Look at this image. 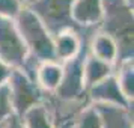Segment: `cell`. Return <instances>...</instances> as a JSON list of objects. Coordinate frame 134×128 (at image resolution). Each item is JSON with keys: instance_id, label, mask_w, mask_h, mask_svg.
Returning <instances> with one entry per match:
<instances>
[{"instance_id": "1", "label": "cell", "mask_w": 134, "mask_h": 128, "mask_svg": "<svg viewBox=\"0 0 134 128\" xmlns=\"http://www.w3.org/2000/svg\"><path fill=\"white\" fill-rule=\"evenodd\" d=\"M15 26L29 51V59L48 62L54 59V36L50 33L42 20L29 6L23 5L18 15L14 18Z\"/></svg>"}, {"instance_id": "2", "label": "cell", "mask_w": 134, "mask_h": 128, "mask_svg": "<svg viewBox=\"0 0 134 128\" xmlns=\"http://www.w3.org/2000/svg\"><path fill=\"white\" fill-rule=\"evenodd\" d=\"M104 32L115 38L118 60L133 57V11L131 0H103Z\"/></svg>"}, {"instance_id": "3", "label": "cell", "mask_w": 134, "mask_h": 128, "mask_svg": "<svg viewBox=\"0 0 134 128\" xmlns=\"http://www.w3.org/2000/svg\"><path fill=\"white\" fill-rule=\"evenodd\" d=\"M0 59L23 71H26L29 63V51L20 36L15 21L3 15H0Z\"/></svg>"}, {"instance_id": "4", "label": "cell", "mask_w": 134, "mask_h": 128, "mask_svg": "<svg viewBox=\"0 0 134 128\" xmlns=\"http://www.w3.org/2000/svg\"><path fill=\"white\" fill-rule=\"evenodd\" d=\"M8 86H9L14 113L20 118L24 115V112L29 110L32 105L41 103L39 86L23 69L14 68L9 79H8Z\"/></svg>"}, {"instance_id": "5", "label": "cell", "mask_w": 134, "mask_h": 128, "mask_svg": "<svg viewBox=\"0 0 134 128\" xmlns=\"http://www.w3.org/2000/svg\"><path fill=\"white\" fill-rule=\"evenodd\" d=\"M72 2L74 0H30L26 6L42 20L50 33L54 36L65 29H72L74 23L69 14Z\"/></svg>"}, {"instance_id": "6", "label": "cell", "mask_w": 134, "mask_h": 128, "mask_svg": "<svg viewBox=\"0 0 134 128\" xmlns=\"http://www.w3.org/2000/svg\"><path fill=\"white\" fill-rule=\"evenodd\" d=\"M85 50H80L79 54L72 59L63 62L62 65V80L56 87V93L62 99H77L86 92L83 83V60H85Z\"/></svg>"}, {"instance_id": "7", "label": "cell", "mask_w": 134, "mask_h": 128, "mask_svg": "<svg viewBox=\"0 0 134 128\" xmlns=\"http://www.w3.org/2000/svg\"><path fill=\"white\" fill-rule=\"evenodd\" d=\"M87 91H89L91 98L97 104H109V105H116V107L128 110L133 103L122 93L121 87L118 85V80L113 74L98 81L97 85L89 87Z\"/></svg>"}, {"instance_id": "8", "label": "cell", "mask_w": 134, "mask_h": 128, "mask_svg": "<svg viewBox=\"0 0 134 128\" xmlns=\"http://www.w3.org/2000/svg\"><path fill=\"white\" fill-rule=\"evenodd\" d=\"M71 20L77 26H95L103 20V0H74L71 3Z\"/></svg>"}, {"instance_id": "9", "label": "cell", "mask_w": 134, "mask_h": 128, "mask_svg": "<svg viewBox=\"0 0 134 128\" xmlns=\"http://www.w3.org/2000/svg\"><path fill=\"white\" fill-rule=\"evenodd\" d=\"M81 50V39L74 29H65L54 35V59L59 63L72 59Z\"/></svg>"}, {"instance_id": "10", "label": "cell", "mask_w": 134, "mask_h": 128, "mask_svg": "<svg viewBox=\"0 0 134 128\" xmlns=\"http://www.w3.org/2000/svg\"><path fill=\"white\" fill-rule=\"evenodd\" d=\"M89 48H91L92 56L107 62L113 66L118 63V57H119L118 44H116L115 38L109 35L107 32L103 30V32H98L97 35H93Z\"/></svg>"}, {"instance_id": "11", "label": "cell", "mask_w": 134, "mask_h": 128, "mask_svg": "<svg viewBox=\"0 0 134 128\" xmlns=\"http://www.w3.org/2000/svg\"><path fill=\"white\" fill-rule=\"evenodd\" d=\"M111 73H113V65L92 56L91 53L89 54L86 53L85 60H83V83H85L86 91L103 79L109 77Z\"/></svg>"}, {"instance_id": "12", "label": "cell", "mask_w": 134, "mask_h": 128, "mask_svg": "<svg viewBox=\"0 0 134 128\" xmlns=\"http://www.w3.org/2000/svg\"><path fill=\"white\" fill-rule=\"evenodd\" d=\"M62 65L56 60L41 62L35 73V81L45 91H56L62 80Z\"/></svg>"}, {"instance_id": "13", "label": "cell", "mask_w": 134, "mask_h": 128, "mask_svg": "<svg viewBox=\"0 0 134 128\" xmlns=\"http://www.w3.org/2000/svg\"><path fill=\"white\" fill-rule=\"evenodd\" d=\"M21 121L24 128H54L53 119L42 103H38L26 110L24 115L21 116Z\"/></svg>"}, {"instance_id": "14", "label": "cell", "mask_w": 134, "mask_h": 128, "mask_svg": "<svg viewBox=\"0 0 134 128\" xmlns=\"http://www.w3.org/2000/svg\"><path fill=\"white\" fill-rule=\"evenodd\" d=\"M118 85L121 87L122 93L133 101L134 97V66H133V57H127L121 60L119 73L116 75Z\"/></svg>"}, {"instance_id": "15", "label": "cell", "mask_w": 134, "mask_h": 128, "mask_svg": "<svg viewBox=\"0 0 134 128\" xmlns=\"http://www.w3.org/2000/svg\"><path fill=\"white\" fill-rule=\"evenodd\" d=\"M77 128H104V118L98 107H87L81 112Z\"/></svg>"}, {"instance_id": "16", "label": "cell", "mask_w": 134, "mask_h": 128, "mask_svg": "<svg viewBox=\"0 0 134 128\" xmlns=\"http://www.w3.org/2000/svg\"><path fill=\"white\" fill-rule=\"evenodd\" d=\"M14 115L12 103H11V93H9V86L6 83L0 85V122H5L8 118Z\"/></svg>"}, {"instance_id": "17", "label": "cell", "mask_w": 134, "mask_h": 128, "mask_svg": "<svg viewBox=\"0 0 134 128\" xmlns=\"http://www.w3.org/2000/svg\"><path fill=\"white\" fill-rule=\"evenodd\" d=\"M23 8V0H0V15L15 18Z\"/></svg>"}, {"instance_id": "18", "label": "cell", "mask_w": 134, "mask_h": 128, "mask_svg": "<svg viewBox=\"0 0 134 128\" xmlns=\"http://www.w3.org/2000/svg\"><path fill=\"white\" fill-rule=\"evenodd\" d=\"M12 69H14V68L11 66L9 63H6L5 60H2V59H0V85L8 81L9 75H11V73H12Z\"/></svg>"}, {"instance_id": "19", "label": "cell", "mask_w": 134, "mask_h": 128, "mask_svg": "<svg viewBox=\"0 0 134 128\" xmlns=\"http://www.w3.org/2000/svg\"><path fill=\"white\" fill-rule=\"evenodd\" d=\"M2 128H24V125H23V121H21V118H20V116H17L15 113H14L11 118H8L6 121L3 122Z\"/></svg>"}, {"instance_id": "20", "label": "cell", "mask_w": 134, "mask_h": 128, "mask_svg": "<svg viewBox=\"0 0 134 128\" xmlns=\"http://www.w3.org/2000/svg\"><path fill=\"white\" fill-rule=\"evenodd\" d=\"M2 125H3V122H0V128H2Z\"/></svg>"}]
</instances>
